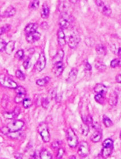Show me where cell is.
<instances>
[{"label": "cell", "mask_w": 121, "mask_h": 159, "mask_svg": "<svg viewBox=\"0 0 121 159\" xmlns=\"http://www.w3.org/2000/svg\"><path fill=\"white\" fill-rule=\"evenodd\" d=\"M15 44L16 42L14 41H11L7 43L5 50L7 55H11L13 52L15 48Z\"/></svg>", "instance_id": "cell-20"}, {"label": "cell", "mask_w": 121, "mask_h": 159, "mask_svg": "<svg viewBox=\"0 0 121 159\" xmlns=\"http://www.w3.org/2000/svg\"><path fill=\"white\" fill-rule=\"evenodd\" d=\"M66 138L69 147L71 148L77 147L78 144V138L71 128H69L66 131Z\"/></svg>", "instance_id": "cell-5"}, {"label": "cell", "mask_w": 121, "mask_h": 159, "mask_svg": "<svg viewBox=\"0 0 121 159\" xmlns=\"http://www.w3.org/2000/svg\"><path fill=\"white\" fill-rule=\"evenodd\" d=\"M20 113V109L18 107H16L15 110H14L12 112H5L4 113V116L5 118L8 119H12L16 118Z\"/></svg>", "instance_id": "cell-17"}, {"label": "cell", "mask_w": 121, "mask_h": 159, "mask_svg": "<svg viewBox=\"0 0 121 159\" xmlns=\"http://www.w3.org/2000/svg\"><path fill=\"white\" fill-rule=\"evenodd\" d=\"M68 4L65 2H61L58 5V11H60V13H67V9H68Z\"/></svg>", "instance_id": "cell-27"}, {"label": "cell", "mask_w": 121, "mask_h": 159, "mask_svg": "<svg viewBox=\"0 0 121 159\" xmlns=\"http://www.w3.org/2000/svg\"><path fill=\"white\" fill-rule=\"evenodd\" d=\"M95 50L99 56H105L106 53V49L103 44H98L95 47Z\"/></svg>", "instance_id": "cell-23"}, {"label": "cell", "mask_w": 121, "mask_h": 159, "mask_svg": "<svg viewBox=\"0 0 121 159\" xmlns=\"http://www.w3.org/2000/svg\"><path fill=\"white\" fill-rule=\"evenodd\" d=\"M24 122L22 120H14L9 123L7 126L2 128V132L4 134H9V133L19 132L23 128Z\"/></svg>", "instance_id": "cell-1"}, {"label": "cell", "mask_w": 121, "mask_h": 159, "mask_svg": "<svg viewBox=\"0 0 121 159\" xmlns=\"http://www.w3.org/2000/svg\"><path fill=\"white\" fill-rule=\"evenodd\" d=\"M57 40L58 43L60 47H64L66 44V36L64 29L60 28L57 32Z\"/></svg>", "instance_id": "cell-12"}, {"label": "cell", "mask_w": 121, "mask_h": 159, "mask_svg": "<svg viewBox=\"0 0 121 159\" xmlns=\"http://www.w3.org/2000/svg\"><path fill=\"white\" fill-rule=\"evenodd\" d=\"M103 122L105 126L107 128H109L113 126V122L110 120V119L107 117L106 116H104L103 117Z\"/></svg>", "instance_id": "cell-33"}, {"label": "cell", "mask_w": 121, "mask_h": 159, "mask_svg": "<svg viewBox=\"0 0 121 159\" xmlns=\"http://www.w3.org/2000/svg\"><path fill=\"white\" fill-rule=\"evenodd\" d=\"M64 70V66L62 61L53 64L52 72L55 76L57 77L60 76L62 73H63Z\"/></svg>", "instance_id": "cell-11"}, {"label": "cell", "mask_w": 121, "mask_h": 159, "mask_svg": "<svg viewBox=\"0 0 121 159\" xmlns=\"http://www.w3.org/2000/svg\"><path fill=\"white\" fill-rule=\"evenodd\" d=\"M38 27H39L38 25L36 23H29L26 26V27L24 29V32L26 34V35H27L29 34L37 31Z\"/></svg>", "instance_id": "cell-14"}, {"label": "cell", "mask_w": 121, "mask_h": 159, "mask_svg": "<svg viewBox=\"0 0 121 159\" xmlns=\"http://www.w3.org/2000/svg\"><path fill=\"white\" fill-rule=\"evenodd\" d=\"M41 104H42V106L45 109H47L49 107V100L48 98H44L43 99H42V101H41Z\"/></svg>", "instance_id": "cell-42"}, {"label": "cell", "mask_w": 121, "mask_h": 159, "mask_svg": "<svg viewBox=\"0 0 121 159\" xmlns=\"http://www.w3.org/2000/svg\"><path fill=\"white\" fill-rule=\"evenodd\" d=\"M79 0H69V1L73 4H77V2H78Z\"/></svg>", "instance_id": "cell-51"}, {"label": "cell", "mask_w": 121, "mask_h": 159, "mask_svg": "<svg viewBox=\"0 0 121 159\" xmlns=\"http://www.w3.org/2000/svg\"><path fill=\"white\" fill-rule=\"evenodd\" d=\"M118 103V95L116 93H113L110 96L109 100V103L111 106H115Z\"/></svg>", "instance_id": "cell-25"}, {"label": "cell", "mask_w": 121, "mask_h": 159, "mask_svg": "<svg viewBox=\"0 0 121 159\" xmlns=\"http://www.w3.org/2000/svg\"><path fill=\"white\" fill-rule=\"evenodd\" d=\"M81 41L80 36L77 32H73L68 39L69 47L72 49H76Z\"/></svg>", "instance_id": "cell-7"}, {"label": "cell", "mask_w": 121, "mask_h": 159, "mask_svg": "<svg viewBox=\"0 0 121 159\" xmlns=\"http://www.w3.org/2000/svg\"><path fill=\"white\" fill-rule=\"evenodd\" d=\"M16 90V94H26V92L25 89L21 86H18L17 88L15 89Z\"/></svg>", "instance_id": "cell-41"}, {"label": "cell", "mask_w": 121, "mask_h": 159, "mask_svg": "<svg viewBox=\"0 0 121 159\" xmlns=\"http://www.w3.org/2000/svg\"><path fill=\"white\" fill-rule=\"evenodd\" d=\"M69 159H76V157L75 156H72L69 158Z\"/></svg>", "instance_id": "cell-52"}, {"label": "cell", "mask_w": 121, "mask_h": 159, "mask_svg": "<svg viewBox=\"0 0 121 159\" xmlns=\"http://www.w3.org/2000/svg\"><path fill=\"white\" fill-rule=\"evenodd\" d=\"M115 1H117V0H115Z\"/></svg>", "instance_id": "cell-55"}, {"label": "cell", "mask_w": 121, "mask_h": 159, "mask_svg": "<svg viewBox=\"0 0 121 159\" xmlns=\"http://www.w3.org/2000/svg\"><path fill=\"white\" fill-rule=\"evenodd\" d=\"M24 54L25 53H24L23 50H18L15 55V57L18 60H21L24 57Z\"/></svg>", "instance_id": "cell-37"}, {"label": "cell", "mask_w": 121, "mask_h": 159, "mask_svg": "<svg viewBox=\"0 0 121 159\" xmlns=\"http://www.w3.org/2000/svg\"><path fill=\"white\" fill-rule=\"evenodd\" d=\"M50 9L49 8L47 4L45 3L42 6V9L41 11V17L44 19H46L49 16Z\"/></svg>", "instance_id": "cell-22"}, {"label": "cell", "mask_w": 121, "mask_h": 159, "mask_svg": "<svg viewBox=\"0 0 121 159\" xmlns=\"http://www.w3.org/2000/svg\"><path fill=\"white\" fill-rule=\"evenodd\" d=\"M78 74V69L77 68H72V70L70 72L68 77L67 78V82H72L74 81L76 79Z\"/></svg>", "instance_id": "cell-19"}, {"label": "cell", "mask_w": 121, "mask_h": 159, "mask_svg": "<svg viewBox=\"0 0 121 159\" xmlns=\"http://www.w3.org/2000/svg\"><path fill=\"white\" fill-rule=\"evenodd\" d=\"M16 8L12 6H10L6 9L5 11L2 13V17L3 18L11 17L14 16L16 14Z\"/></svg>", "instance_id": "cell-15"}, {"label": "cell", "mask_w": 121, "mask_h": 159, "mask_svg": "<svg viewBox=\"0 0 121 159\" xmlns=\"http://www.w3.org/2000/svg\"><path fill=\"white\" fill-rule=\"evenodd\" d=\"M95 4L99 11L106 16L109 17L112 13V11L109 5L105 0H95Z\"/></svg>", "instance_id": "cell-4"}, {"label": "cell", "mask_w": 121, "mask_h": 159, "mask_svg": "<svg viewBox=\"0 0 121 159\" xmlns=\"http://www.w3.org/2000/svg\"><path fill=\"white\" fill-rule=\"evenodd\" d=\"M30 65V58H28L23 61V66L25 69H27L29 68Z\"/></svg>", "instance_id": "cell-44"}, {"label": "cell", "mask_w": 121, "mask_h": 159, "mask_svg": "<svg viewBox=\"0 0 121 159\" xmlns=\"http://www.w3.org/2000/svg\"><path fill=\"white\" fill-rule=\"evenodd\" d=\"M65 150L64 149L62 148H58V152L57 154V159H61L62 158V157L64 156V154H65Z\"/></svg>", "instance_id": "cell-40"}, {"label": "cell", "mask_w": 121, "mask_h": 159, "mask_svg": "<svg viewBox=\"0 0 121 159\" xmlns=\"http://www.w3.org/2000/svg\"><path fill=\"white\" fill-rule=\"evenodd\" d=\"M29 159H37V156H36V152H34L33 154H32Z\"/></svg>", "instance_id": "cell-50"}, {"label": "cell", "mask_w": 121, "mask_h": 159, "mask_svg": "<svg viewBox=\"0 0 121 159\" xmlns=\"http://www.w3.org/2000/svg\"><path fill=\"white\" fill-rule=\"evenodd\" d=\"M11 29V25L9 24H6L5 25L2 26L1 28V32H0V34L2 35L4 33H6L7 32H8L9 30V29Z\"/></svg>", "instance_id": "cell-39"}, {"label": "cell", "mask_w": 121, "mask_h": 159, "mask_svg": "<svg viewBox=\"0 0 121 159\" xmlns=\"http://www.w3.org/2000/svg\"><path fill=\"white\" fill-rule=\"evenodd\" d=\"M14 157L16 158V159H22V154L20 153H18V152H17L16 154H14Z\"/></svg>", "instance_id": "cell-47"}, {"label": "cell", "mask_w": 121, "mask_h": 159, "mask_svg": "<svg viewBox=\"0 0 121 159\" xmlns=\"http://www.w3.org/2000/svg\"><path fill=\"white\" fill-rule=\"evenodd\" d=\"M110 66L113 68H116V67H121V58L113 60L111 61Z\"/></svg>", "instance_id": "cell-28"}, {"label": "cell", "mask_w": 121, "mask_h": 159, "mask_svg": "<svg viewBox=\"0 0 121 159\" xmlns=\"http://www.w3.org/2000/svg\"><path fill=\"white\" fill-rule=\"evenodd\" d=\"M46 59L45 56L44 52L42 51L39 54V59L36 64V71L39 72L42 71L46 66Z\"/></svg>", "instance_id": "cell-10"}, {"label": "cell", "mask_w": 121, "mask_h": 159, "mask_svg": "<svg viewBox=\"0 0 121 159\" xmlns=\"http://www.w3.org/2000/svg\"><path fill=\"white\" fill-rule=\"evenodd\" d=\"M102 138V132L101 130H96L91 136V140L94 143H98Z\"/></svg>", "instance_id": "cell-21"}, {"label": "cell", "mask_w": 121, "mask_h": 159, "mask_svg": "<svg viewBox=\"0 0 121 159\" xmlns=\"http://www.w3.org/2000/svg\"><path fill=\"white\" fill-rule=\"evenodd\" d=\"M81 132L83 136H88L89 132V126L86 123H84L81 126Z\"/></svg>", "instance_id": "cell-31"}, {"label": "cell", "mask_w": 121, "mask_h": 159, "mask_svg": "<svg viewBox=\"0 0 121 159\" xmlns=\"http://www.w3.org/2000/svg\"><path fill=\"white\" fill-rule=\"evenodd\" d=\"M0 82L1 85L6 88L11 89H16L18 87L17 84L9 77H7L4 75H1Z\"/></svg>", "instance_id": "cell-8"}, {"label": "cell", "mask_w": 121, "mask_h": 159, "mask_svg": "<svg viewBox=\"0 0 121 159\" xmlns=\"http://www.w3.org/2000/svg\"><path fill=\"white\" fill-rule=\"evenodd\" d=\"M50 80V78L48 76L44 77L43 78L41 79H39L37 80L36 81V84L40 87H42L44 86L46 84H47L48 82H49Z\"/></svg>", "instance_id": "cell-26"}, {"label": "cell", "mask_w": 121, "mask_h": 159, "mask_svg": "<svg viewBox=\"0 0 121 159\" xmlns=\"http://www.w3.org/2000/svg\"><path fill=\"white\" fill-rule=\"evenodd\" d=\"M96 69L100 72H104L106 69V66L101 61H97L95 64Z\"/></svg>", "instance_id": "cell-29"}, {"label": "cell", "mask_w": 121, "mask_h": 159, "mask_svg": "<svg viewBox=\"0 0 121 159\" xmlns=\"http://www.w3.org/2000/svg\"><path fill=\"white\" fill-rule=\"evenodd\" d=\"M39 132L42 140L45 143H48L50 140V135L48 129V125L44 122H41L38 126Z\"/></svg>", "instance_id": "cell-6"}, {"label": "cell", "mask_w": 121, "mask_h": 159, "mask_svg": "<svg viewBox=\"0 0 121 159\" xmlns=\"http://www.w3.org/2000/svg\"><path fill=\"white\" fill-rule=\"evenodd\" d=\"M112 51L121 58V46H116V45L112 46Z\"/></svg>", "instance_id": "cell-36"}, {"label": "cell", "mask_w": 121, "mask_h": 159, "mask_svg": "<svg viewBox=\"0 0 121 159\" xmlns=\"http://www.w3.org/2000/svg\"><path fill=\"white\" fill-rule=\"evenodd\" d=\"M85 69L86 71H87L88 72H90L92 71V66H91V65L88 63V61H86L85 64Z\"/></svg>", "instance_id": "cell-46"}, {"label": "cell", "mask_w": 121, "mask_h": 159, "mask_svg": "<svg viewBox=\"0 0 121 159\" xmlns=\"http://www.w3.org/2000/svg\"><path fill=\"white\" fill-rule=\"evenodd\" d=\"M39 157L41 159H52V156L48 150L44 149L40 152Z\"/></svg>", "instance_id": "cell-24"}, {"label": "cell", "mask_w": 121, "mask_h": 159, "mask_svg": "<svg viewBox=\"0 0 121 159\" xmlns=\"http://www.w3.org/2000/svg\"><path fill=\"white\" fill-rule=\"evenodd\" d=\"M78 154L82 157L88 156L90 154V147L86 142H82L79 144L78 150Z\"/></svg>", "instance_id": "cell-9"}, {"label": "cell", "mask_w": 121, "mask_h": 159, "mask_svg": "<svg viewBox=\"0 0 121 159\" xmlns=\"http://www.w3.org/2000/svg\"><path fill=\"white\" fill-rule=\"evenodd\" d=\"M94 91L97 94H101L104 95L107 93V88L105 85L102 84H97L94 88Z\"/></svg>", "instance_id": "cell-16"}, {"label": "cell", "mask_w": 121, "mask_h": 159, "mask_svg": "<svg viewBox=\"0 0 121 159\" xmlns=\"http://www.w3.org/2000/svg\"><path fill=\"white\" fill-rule=\"evenodd\" d=\"M22 105H23V107L25 109H28V108H29L32 106V100L30 99L25 98V99L23 100V101H22Z\"/></svg>", "instance_id": "cell-34"}, {"label": "cell", "mask_w": 121, "mask_h": 159, "mask_svg": "<svg viewBox=\"0 0 121 159\" xmlns=\"http://www.w3.org/2000/svg\"><path fill=\"white\" fill-rule=\"evenodd\" d=\"M95 100L99 104H102L105 101V98L103 94H97L94 97Z\"/></svg>", "instance_id": "cell-32"}, {"label": "cell", "mask_w": 121, "mask_h": 159, "mask_svg": "<svg viewBox=\"0 0 121 159\" xmlns=\"http://www.w3.org/2000/svg\"><path fill=\"white\" fill-rule=\"evenodd\" d=\"M64 52L62 49H60L57 54L54 56V58L53 59V64H54L55 63L62 62L64 59Z\"/></svg>", "instance_id": "cell-18"}, {"label": "cell", "mask_w": 121, "mask_h": 159, "mask_svg": "<svg viewBox=\"0 0 121 159\" xmlns=\"http://www.w3.org/2000/svg\"><path fill=\"white\" fill-rule=\"evenodd\" d=\"M26 94H17L16 96L14 98V101L17 104L20 103L25 99Z\"/></svg>", "instance_id": "cell-30"}, {"label": "cell", "mask_w": 121, "mask_h": 159, "mask_svg": "<svg viewBox=\"0 0 121 159\" xmlns=\"http://www.w3.org/2000/svg\"><path fill=\"white\" fill-rule=\"evenodd\" d=\"M16 76L17 78H18L19 80H20L21 81H23V80H25V74L20 70L16 71Z\"/></svg>", "instance_id": "cell-38"}, {"label": "cell", "mask_w": 121, "mask_h": 159, "mask_svg": "<svg viewBox=\"0 0 121 159\" xmlns=\"http://www.w3.org/2000/svg\"><path fill=\"white\" fill-rule=\"evenodd\" d=\"M114 142L111 138H107L102 143L103 148L101 151V155L104 159L108 158L113 152Z\"/></svg>", "instance_id": "cell-3"}, {"label": "cell", "mask_w": 121, "mask_h": 159, "mask_svg": "<svg viewBox=\"0 0 121 159\" xmlns=\"http://www.w3.org/2000/svg\"><path fill=\"white\" fill-rule=\"evenodd\" d=\"M60 145V142L59 141H55L54 142L51 143V147L53 149H57L58 148V147Z\"/></svg>", "instance_id": "cell-45"}, {"label": "cell", "mask_w": 121, "mask_h": 159, "mask_svg": "<svg viewBox=\"0 0 121 159\" xmlns=\"http://www.w3.org/2000/svg\"><path fill=\"white\" fill-rule=\"evenodd\" d=\"M7 43H6L5 41L1 39V46H0V49H1V52H4L5 50L6 46Z\"/></svg>", "instance_id": "cell-43"}, {"label": "cell", "mask_w": 121, "mask_h": 159, "mask_svg": "<svg viewBox=\"0 0 121 159\" xmlns=\"http://www.w3.org/2000/svg\"><path fill=\"white\" fill-rule=\"evenodd\" d=\"M73 21L74 18L68 13H60L58 23L60 28L66 29L72 25Z\"/></svg>", "instance_id": "cell-2"}, {"label": "cell", "mask_w": 121, "mask_h": 159, "mask_svg": "<svg viewBox=\"0 0 121 159\" xmlns=\"http://www.w3.org/2000/svg\"><path fill=\"white\" fill-rule=\"evenodd\" d=\"M116 82L121 84V75H118L116 76Z\"/></svg>", "instance_id": "cell-49"}, {"label": "cell", "mask_w": 121, "mask_h": 159, "mask_svg": "<svg viewBox=\"0 0 121 159\" xmlns=\"http://www.w3.org/2000/svg\"><path fill=\"white\" fill-rule=\"evenodd\" d=\"M41 27L43 29H47L49 28V25L47 22H44L41 24Z\"/></svg>", "instance_id": "cell-48"}, {"label": "cell", "mask_w": 121, "mask_h": 159, "mask_svg": "<svg viewBox=\"0 0 121 159\" xmlns=\"http://www.w3.org/2000/svg\"><path fill=\"white\" fill-rule=\"evenodd\" d=\"M120 138H121V133H120Z\"/></svg>", "instance_id": "cell-53"}, {"label": "cell", "mask_w": 121, "mask_h": 159, "mask_svg": "<svg viewBox=\"0 0 121 159\" xmlns=\"http://www.w3.org/2000/svg\"><path fill=\"white\" fill-rule=\"evenodd\" d=\"M41 34L39 32L36 31L35 32L30 33L26 35V40L29 43L33 44L37 41H38L41 38Z\"/></svg>", "instance_id": "cell-13"}, {"label": "cell", "mask_w": 121, "mask_h": 159, "mask_svg": "<svg viewBox=\"0 0 121 159\" xmlns=\"http://www.w3.org/2000/svg\"><path fill=\"white\" fill-rule=\"evenodd\" d=\"M85 1H87V0H85Z\"/></svg>", "instance_id": "cell-54"}, {"label": "cell", "mask_w": 121, "mask_h": 159, "mask_svg": "<svg viewBox=\"0 0 121 159\" xmlns=\"http://www.w3.org/2000/svg\"><path fill=\"white\" fill-rule=\"evenodd\" d=\"M39 6V0H32L30 4V8L36 10Z\"/></svg>", "instance_id": "cell-35"}]
</instances>
